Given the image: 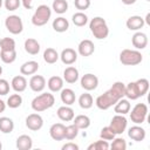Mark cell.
Instances as JSON below:
<instances>
[{
    "label": "cell",
    "instance_id": "cell-1",
    "mask_svg": "<svg viewBox=\"0 0 150 150\" xmlns=\"http://www.w3.org/2000/svg\"><path fill=\"white\" fill-rule=\"evenodd\" d=\"M124 87L125 84L123 82H115L110 89H108L105 93H103L102 95L97 96L95 104L98 109L101 110H107L110 107H112L120 98L124 97Z\"/></svg>",
    "mask_w": 150,
    "mask_h": 150
},
{
    "label": "cell",
    "instance_id": "cell-2",
    "mask_svg": "<svg viewBox=\"0 0 150 150\" xmlns=\"http://www.w3.org/2000/svg\"><path fill=\"white\" fill-rule=\"evenodd\" d=\"M89 28L91 34L97 40H104L109 35V28L105 22V20L101 16H95L89 22Z\"/></svg>",
    "mask_w": 150,
    "mask_h": 150
},
{
    "label": "cell",
    "instance_id": "cell-3",
    "mask_svg": "<svg viewBox=\"0 0 150 150\" xmlns=\"http://www.w3.org/2000/svg\"><path fill=\"white\" fill-rule=\"evenodd\" d=\"M55 103V98L54 95L50 93H42L40 95H38L36 97L33 98L32 101V109L36 112H41L45 111L49 108H52Z\"/></svg>",
    "mask_w": 150,
    "mask_h": 150
},
{
    "label": "cell",
    "instance_id": "cell-4",
    "mask_svg": "<svg viewBox=\"0 0 150 150\" xmlns=\"http://www.w3.org/2000/svg\"><path fill=\"white\" fill-rule=\"evenodd\" d=\"M143 55L138 49H123L120 53V61L124 66H137L142 62Z\"/></svg>",
    "mask_w": 150,
    "mask_h": 150
},
{
    "label": "cell",
    "instance_id": "cell-5",
    "mask_svg": "<svg viewBox=\"0 0 150 150\" xmlns=\"http://www.w3.org/2000/svg\"><path fill=\"white\" fill-rule=\"evenodd\" d=\"M52 16V9L47 5H40L35 9L33 16H32V23L34 26H45Z\"/></svg>",
    "mask_w": 150,
    "mask_h": 150
},
{
    "label": "cell",
    "instance_id": "cell-6",
    "mask_svg": "<svg viewBox=\"0 0 150 150\" xmlns=\"http://www.w3.org/2000/svg\"><path fill=\"white\" fill-rule=\"evenodd\" d=\"M130 112V111H129ZM148 115V107L145 103H137L130 112V120L135 124H142Z\"/></svg>",
    "mask_w": 150,
    "mask_h": 150
},
{
    "label": "cell",
    "instance_id": "cell-7",
    "mask_svg": "<svg viewBox=\"0 0 150 150\" xmlns=\"http://www.w3.org/2000/svg\"><path fill=\"white\" fill-rule=\"evenodd\" d=\"M5 26L11 34L18 35L23 30V23L19 15H9L5 20Z\"/></svg>",
    "mask_w": 150,
    "mask_h": 150
},
{
    "label": "cell",
    "instance_id": "cell-8",
    "mask_svg": "<svg viewBox=\"0 0 150 150\" xmlns=\"http://www.w3.org/2000/svg\"><path fill=\"white\" fill-rule=\"evenodd\" d=\"M127 125H128V121L127 118L124 117V115H120V114H116L111 121H110V124L109 127L111 128V130L115 132V135H121L127 129Z\"/></svg>",
    "mask_w": 150,
    "mask_h": 150
},
{
    "label": "cell",
    "instance_id": "cell-9",
    "mask_svg": "<svg viewBox=\"0 0 150 150\" xmlns=\"http://www.w3.org/2000/svg\"><path fill=\"white\" fill-rule=\"evenodd\" d=\"M26 127L32 131H38L43 127V118L36 112L30 114L26 117Z\"/></svg>",
    "mask_w": 150,
    "mask_h": 150
},
{
    "label": "cell",
    "instance_id": "cell-10",
    "mask_svg": "<svg viewBox=\"0 0 150 150\" xmlns=\"http://www.w3.org/2000/svg\"><path fill=\"white\" fill-rule=\"evenodd\" d=\"M97 86H98V79L96 75L88 73L81 77V87L84 90H87V91L94 90L97 88Z\"/></svg>",
    "mask_w": 150,
    "mask_h": 150
},
{
    "label": "cell",
    "instance_id": "cell-11",
    "mask_svg": "<svg viewBox=\"0 0 150 150\" xmlns=\"http://www.w3.org/2000/svg\"><path fill=\"white\" fill-rule=\"evenodd\" d=\"M95 50V46L91 40H88V39H84L82 40L80 43H79V47H77V52L81 56H90Z\"/></svg>",
    "mask_w": 150,
    "mask_h": 150
},
{
    "label": "cell",
    "instance_id": "cell-12",
    "mask_svg": "<svg viewBox=\"0 0 150 150\" xmlns=\"http://www.w3.org/2000/svg\"><path fill=\"white\" fill-rule=\"evenodd\" d=\"M46 87V79L42 75H33L29 80V88L35 91V93H40L45 89Z\"/></svg>",
    "mask_w": 150,
    "mask_h": 150
},
{
    "label": "cell",
    "instance_id": "cell-13",
    "mask_svg": "<svg viewBox=\"0 0 150 150\" xmlns=\"http://www.w3.org/2000/svg\"><path fill=\"white\" fill-rule=\"evenodd\" d=\"M131 43L136 49H144L148 46V36L142 32H136L131 38Z\"/></svg>",
    "mask_w": 150,
    "mask_h": 150
},
{
    "label": "cell",
    "instance_id": "cell-14",
    "mask_svg": "<svg viewBox=\"0 0 150 150\" xmlns=\"http://www.w3.org/2000/svg\"><path fill=\"white\" fill-rule=\"evenodd\" d=\"M60 59H61L62 63H64L67 66H70L74 62H76V60H77V53L73 48H66V49H63L61 52Z\"/></svg>",
    "mask_w": 150,
    "mask_h": 150
},
{
    "label": "cell",
    "instance_id": "cell-15",
    "mask_svg": "<svg viewBox=\"0 0 150 150\" xmlns=\"http://www.w3.org/2000/svg\"><path fill=\"white\" fill-rule=\"evenodd\" d=\"M64 130L66 127L62 123H54L49 129V135L54 141H62L64 139Z\"/></svg>",
    "mask_w": 150,
    "mask_h": 150
},
{
    "label": "cell",
    "instance_id": "cell-16",
    "mask_svg": "<svg viewBox=\"0 0 150 150\" xmlns=\"http://www.w3.org/2000/svg\"><path fill=\"white\" fill-rule=\"evenodd\" d=\"M145 135L146 134H145L144 128H142V127H139L137 124L131 127V128H129V130H128V136L135 142H142L145 138Z\"/></svg>",
    "mask_w": 150,
    "mask_h": 150
},
{
    "label": "cell",
    "instance_id": "cell-17",
    "mask_svg": "<svg viewBox=\"0 0 150 150\" xmlns=\"http://www.w3.org/2000/svg\"><path fill=\"white\" fill-rule=\"evenodd\" d=\"M125 25H127V28L130 29V30H139L141 28H143V26L145 25V22H144V19L142 16H139V15H132V16H130L127 20Z\"/></svg>",
    "mask_w": 150,
    "mask_h": 150
},
{
    "label": "cell",
    "instance_id": "cell-18",
    "mask_svg": "<svg viewBox=\"0 0 150 150\" xmlns=\"http://www.w3.org/2000/svg\"><path fill=\"white\" fill-rule=\"evenodd\" d=\"M11 86L13 88L14 91L16 93H22L26 90L27 88V80L25 79L23 75H16L12 79V82H11Z\"/></svg>",
    "mask_w": 150,
    "mask_h": 150
},
{
    "label": "cell",
    "instance_id": "cell-19",
    "mask_svg": "<svg viewBox=\"0 0 150 150\" xmlns=\"http://www.w3.org/2000/svg\"><path fill=\"white\" fill-rule=\"evenodd\" d=\"M56 114H57V117L61 121H63V122H70V121H73V118L75 116L74 110L69 105H62V107H60L57 109Z\"/></svg>",
    "mask_w": 150,
    "mask_h": 150
},
{
    "label": "cell",
    "instance_id": "cell-20",
    "mask_svg": "<svg viewBox=\"0 0 150 150\" xmlns=\"http://www.w3.org/2000/svg\"><path fill=\"white\" fill-rule=\"evenodd\" d=\"M60 97H61L62 103H64L66 105H71V104H74V103H75V100H76L75 93H74V90L70 89V88L61 89Z\"/></svg>",
    "mask_w": 150,
    "mask_h": 150
},
{
    "label": "cell",
    "instance_id": "cell-21",
    "mask_svg": "<svg viewBox=\"0 0 150 150\" xmlns=\"http://www.w3.org/2000/svg\"><path fill=\"white\" fill-rule=\"evenodd\" d=\"M114 111L120 115H125L130 111V102L127 98H120L115 104H114Z\"/></svg>",
    "mask_w": 150,
    "mask_h": 150
},
{
    "label": "cell",
    "instance_id": "cell-22",
    "mask_svg": "<svg viewBox=\"0 0 150 150\" xmlns=\"http://www.w3.org/2000/svg\"><path fill=\"white\" fill-rule=\"evenodd\" d=\"M124 96L128 98V100H137L139 96V93H138V89H137V86L135 82H129L128 84H125L124 87Z\"/></svg>",
    "mask_w": 150,
    "mask_h": 150
},
{
    "label": "cell",
    "instance_id": "cell-23",
    "mask_svg": "<svg viewBox=\"0 0 150 150\" xmlns=\"http://www.w3.org/2000/svg\"><path fill=\"white\" fill-rule=\"evenodd\" d=\"M38 69H39V63L36 61L30 60V61L25 62L20 67V73L22 75H33V74H35L38 71Z\"/></svg>",
    "mask_w": 150,
    "mask_h": 150
},
{
    "label": "cell",
    "instance_id": "cell-24",
    "mask_svg": "<svg viewBox=\"0 0 150 150\" xmlns=\"http://www.w3.org/2000/svg\"><path fill=\"white\" fill-rule=\"evenodd\" d=\"M63 80L67 83H75L79 80V70L75 67H67L63 71Z\"/></svg>",
    "mask_w": 150,
    "mask_h": 150
},
{
    "label": "cell",
    "instance_id": "cell-25",
    "mask_svg": "<svg viewBox=\"0 0 150 150\" xmlns=\"http://www.w3.org/2000/svg\"><path fill=\"white\" fill-rule=\"evenodd\" d=\"M47 87L53 93L61 91V89L63 88V79L60 76H52L47 82Z\"/></svg>",
    "mask_w": 150,
    "mask_h": 150
},
{
    "label": "cell",
    "instance_id": "cell-26",
    "mask_svg": "<svg viewBox=\"0 0 150 150\" xmlns=\"http://www.w3.org/2000/svg\"><path fill=\"white\" fill-rule=\"evenodd\" d=\"M33 146V141L28 135H21L16 138V148L19 150H30Z\"/></svg>",
    "mask_w": 150,
    "mask_h": 150
},
{
    "label": "cell",
    "instance_id": "cell-27",
    "mask_svg": "<svg viewBox=\"0 0 150 150\" xmlns=\"http://www.w3.org/2000/svg\"><path fill=\"white\" fill-rule=\"evenodd\" d=\"M69 28V22L66 18L63 16H59L56 19H54L53 21V29L57 33H63L66 30H68Z\"/></svg>",
    "mask_w": 150,
    "mask_h": 150
},
{
    "label": "cell",
    "instance_id": "cell-28",
    "mask_svg": "<svg viewBox=\"0 0 150 150\" xmlns=\"http://www.w3.org/2000/svg\"><path fill=\"white\" fill-rule=\"evenodd\" d=\"M23 47H25V50L30 55H36L40 52V43L33 38H28L25 41V46Z\"/></svg>",
    "mask_w": 150,
    "mask_h": 150
},
{
    "label": "cell",
    "instance_id": "cell-29",
    "mask_svg": "<svg viewBox=\"0 0 150 150\" xmlns=\"http://www.w3.org/2000/svg\"><path fill=\"white\" fill-rule=\"evenodd\" d=\"M14 129V122L12 118L2 116L0 117V131L2 134H11Z\"/></svg>",
    "mask_w": 150,
    "mask_h": 150
},
{
    "label": "cell",
    "instance_id": "cell-30",
    "mask_svg": "<svg viewBox=\"0 0 150 150\" xmlns=\"http://www.w3.org/2000/svg\"><path fill=\"white\" fill-rule=\"evenodd\" d=\"M73 124H75L79 128V130L80 129H87L90 125V118L87 115H77L76 117L74 116Z\"/></svg>",
    "mask_w": 150,
    "mask_h": 150
},
{
    "label": "cell",
    "instance_id": "cell-31",
    "mask_svg": "<svg viewBox=\"0 0 150 150\" xmlns=\"http://www.w3.org/2000/svg\"><path fill=\"white\" fill-rule=\"evenodd\" d=\"M59 57H60V55L57 54V52L54 48H47L43 52V60H45V62H47L49 64L55 63L59 60Z\"/></svg>",
    "mask_w": 150,
    "mask_h": 150
},
{
    "label": "cell",
    "instance_id": "cell-32",
    "mask_svg": "<svg viewBox=\"0 0 150 150\" xmlns=\"http://www.w3.org/2000/svg\"><path fill=\"white\" fill-rule=\"evenodd\" d=\"M0 59L4 63L11 64L16 60V50H0Z\"/></svg>",
    "mask_w": 150,
    "mask_h": 150
},
{
    "label": "cell",
    "instance_id": "cell-33",
    "mask_svg": "<svg viewBox=\"0 0 150 150\" xmlns=\"http://www.w3.org/2000/svg\"><path fill=\"white\" fill-rule=\"evenodd\" d=\"M94 104V100L93 96L88 93H83L80 97H79V105L82 109H90Z\"/></svg>",
    "mask_w": 150,
    "mask_h": 150
},
{
    "label": "cell",
    "instance_id": "cell-34",
    "mask_svg": "<svg viewBox=\"0 0 150 150\" xmlns=\"http://www.w3.org/2000/svg\"><path fill=\"white\" fill-rule=\"evenodd\" d=\"M52 8L57 14H63L68 11V2L67 0H54Z\"/></svg>",
    "mask_w": 150,
    "mask_h": 150
},
{
    "label": "cell",
    "instance_id": "cell-35",
    "mask_svg": "<svg viewBox=\"0 0 150 150\" xmlns=\"http://www.w3.org/2000/svg\"><path fill=\"white\" fill-rule=\"evenodd\" d=\"M71 20H73V23H74L75 26H77V27H83V26H86L87 22H88V16H87L83 12H77V13H74V14H73Z\"/></svg>",
    "mask_w": 150,
    "mask_h": 150
},
{
    "label": "cell",
    "instance_id": "cell-36",
    "mask_svg": "<svg viewBox=\"0 0 150 150\" xmlns=\"http://www.w3.org/2000/svg\"><path fill=\"white\" fill-rule=\"evenodd\" d=\"M6 104L9 108H12V109L19 108L22 104V97H21V95L20 94H12V95H9V97L7 98Z\"/></svg>",
    "mask_w": 150,
    "mask_h": 150
},
{
    "label": "cell",
    "instance_id": "cell-37",
    "mask_svg": "<svg viewBox=\"0 0 150 150\" xmlns=\"http://www.w3.org/2000/svg\"><path fill=\"white\" fill-rule=\"evenodd\" d=\"M79 135V128L75 124H69L66 127L64 130V138L68 141H73Z\"/></svg>",
    "mask_w": 150,
    "mask_h": 150
},
{
    "label": "cell",
    "instance_id": "cell-38",
    "mask_svg": "<svg viewBox=\"0 0 150 150\" xmlns=\"http://www.w3.org/2000/svg\"><path fill=\"white\" fill-rule=\"evenodd\" d=\"M136 86H137V89H138V93H139V96H144L148 90H149V81L146 79H138L137 81H135Z\"/></svg>",
    "mask_w": 150,
    "mask_h": 150
},
{
    "label": "cell",
    "instance_id": "cell-39",
    "mask_svg": "<svg viewBox=\"0 0 150 150\" xmlns=\"http://www.w3.org/2000/svg\"><path fill=\"white\" fill-rule=\"evenodd\" d=\"M15 49V41L12 38H2L0 41V50H13Z\"/></svg>",
    "mask_w": 150,
    "mask_h": 150
},
{
    "label": "cell",
    "instance_id": "cell-40",
    "mask_svg": "<svg viewBox=\"0 0 150 150\" xmlns=\"http://www.w3.org/2000/svg\"><path fill=\"white\" fill-rule=\"evenodd\" d=\"M109 149V144H108V141H104V139H100V141H96L94 143H91L90 145H88V150H108Z\"/></svg>",
    "mask_w": 150,
    "mask_h": 150
},
{
    "label": "cell",
    "instance_id": "cell-41",
    "mask_svg": "<svg viewBox=\"0 0 150 150\" xmlns=\"http://www.w3.org/2000/svg\"><path fill=\"white\" fill-rule=\"evenodd\" d=\"M115 132L111 130V128L108 125V127H104V128H102V130H101V132H100V137L102 138V139H104V141H112L114 138H115Z\"/></svg>",
    "mask_w": 150,
    "mask_h": 150
},
{
    "label": "cell",
    "instance_id": "cell-42",
    "mask_svg": "<svg viewBox=\"0 0 150 150\" xmlns=\"http://www.w3.org/2000/svg\"><path fill=\"white\" fill-rule=\"evenodd\" d=\"M109 148H111L114 150H125L127 149V142H125V139L117 137V138L112 139V143H111V145H109Z\"/></svg>",
    "mask_w": 150,
    "mask_h": 150
},
{
    "label": "cell",
    "instance_id": "cell-43",
    "mask_svg": "<svg viewBox=\"0 0 150 150\" xmlns=\"http://www.w3.org/2000/svg\"><path fill=\"white\" fill-rule=\"evenodd\" d=\"M4 5L7 11H16L21 5V0H4Z\"/></svg>",
    "mask_w": 150,
    "mask_h": 150
},
{
    "label": "cell",
    "instance_id": "cell-44",
    "mask_svg": "<svg viewBox=\"0 0 150 150\" xmlns=\"http://www.w3.org/2000/svg\"><path fill=\"white\" fill-rule=\"evenodd\" d=\"M74 5L80 12H82L90 7V0H74Z\"/></svg>",
    "mask_w": 150,
    "mask_h": 150
},
{
    "label": "cell",
    "instance_id": "cell-45",
    "mask_svg": "<svg viewBox=\"0 0 150 150\" xmlns=\"http://www.w3.org/2000/svg\"><path fill=\"white\" fill-rule=\"evenodd\" d=\"M9 93V83L5 79H0V95L5 96Z\"/></svg>",
    "mask_w": 150,
    "mask_h": 150
},
{
    "label": "cell",
    "instance_id": "cell-46",
    "mask_svg": "<svg viewBox=\"0 0 150 150\" xmlns=\"http://www.w3.org/2000/svg\"><path fill=\"white\" fill-rule=\"evenodd\" d=\"M62 150H79V145L75 143L68 142L64 145H62Z\"/></svg>",
    "mask_w": 150,
    "mask_h": 150
},
{
    "label": "cell",
    "instance_id": "cell-47",
    "mask_svg": "<svg viewBox=\"0 0 150 150\" xmlns=\"http://www.w3.org/2000/svg\"><path fill=\"white\" fill-rule=\"evenodd\" d=\"M33 1L34 0H21V4L26 9H32L33 8Z\"/></svg>",
    "mask_w": 150,
    "mask_h": 150
},
{
    "label": "cell",
    "instance_id": "cell-48",
    "mask_svg": "<svg viewBox=\"0 0 150 150\" xmlns=\"http://www.w3.org/2000/svg\"><path fill=\"white\" fill-rule=\"evenodd\" d=\"M5 109H6V103L2 100H0V112H4Z\"/></svg>",
    "mask_w": 150,
    "mask_h": 150
},
{
    "label": "cell",
    "instance_id": "cell-49",
    "mask_svg": "<svg viewBox=\"0 0 150 150\" xmlns=\"http://www.w3.org/2000/svg\"><path fill=\"white\" fill-rule=\"evenodd\" d=\"M122 2H123L124 5H132V4L136 2V0H122Z\"/></svg>",
    "mask_w": 150,
    "mask_h": 150
},
{
    "label": "cell",
    "instance_id": "cell-50",
    "mask_svg": "<svg viewBox=\"0 0 150 150\" xmlns=\"http://www.w3.org/2000/svg\"><path fill=\"white\" fill-rule=\"evenodd\" d=\"M144 22H145V23H148V25H150V13H148V14H146Z\"/></svg>",
    "mask_w": 150,
    "mask_h": 150
},
{
    "label": "cell",
    "instance_id": "cell-51",
    "mask_svg": "<svg viewBox=\"0 0 150 150\" xmlns=\"http://www.w3.org/2000/svg\"><path fill=\"white\" fill-rule=\"evenodd\" d=\"M1 74H2V67L0 66V75H1Z\"/></svg>",
    "mask_w": 150,
    "mask_h": 150
},
{
    "label": "cell",
    "instance_id": "cell-52",
    "mask_svg": "<svg viewBox=\"0 0 150 150\" xmlns=\"http://www.w3.org/2000/svg\"><path fill=\"white\" fill-rule=\"evenodd\" d=\"M2 4H4V1H2V0H0V8H1V6H2Z\"/></svg>",
    "mask_w": 150,
    "mask_h": 150
},
{
    "label": "cell",
    "instance_id": "cell-53",
    "mask_svg": "<svg viewBox=\"0 0 150 150\" xmlns=\"http://www.w3.org/2000/svg\"><path fill=\"white\" fill-rule=\"evenodd\" d=\"M1 148H2V144H1V142H0V150H1Z\"/></svg>",
    "mask_w": 150,
    "mask_h": 150
},
{
    "label": "cell",
    "instance_id": "cell-54",
    "mask_svg": "<svg viewBox=\"0 0 150 150\" xmlns=\"http://www.w3.org/2000/svg\"><path fill=\"white\" fill-rule=\"evenodd\" d=\"M146 1H150V0H146Z\"/></svg>",
    "mask_w": 150,
    "mask_h": 150
},
{
    "label": "cell",
    "instance_id": "cell-55",
    "mask_svg": "<svg viewBox=\"0 0 150 150\" xmlns=\"http://www.w3.org/2000/svg\"><path fill=\"white\" fill-rule=\"evenodd\" d=\"M0 41H1V39H0Z\"/></svg>",
    "mask_w": 150,
    "mask_h": 150
}]
</instances>
